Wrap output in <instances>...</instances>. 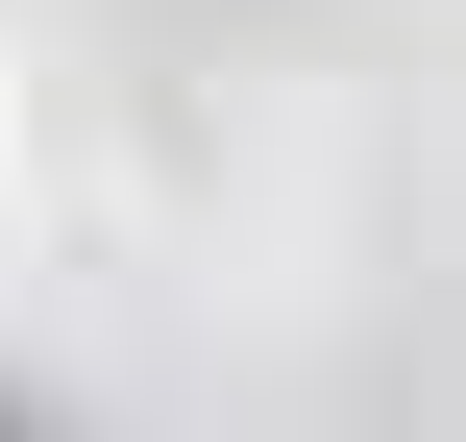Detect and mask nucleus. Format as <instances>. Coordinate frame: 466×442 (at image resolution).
<instances>
[{"instance_id": "obj_1", "label": "nucleus", "mask_w": 466, "mask_h": 442, "mask_svg": "<svg viewBox=\"0 0 466 442\" xmlns=\"http://www.w3.org/2000/svg\"><path fill=\"white\" fill-rule=\"evenodd\" d=\"M0 442H25V418H0Z\"/></svg>"}]
</instances>
